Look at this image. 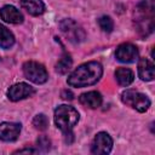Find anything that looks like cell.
<instances>
[{
    "label": "cell",
    "instance_id": "obj_10",
    "mask_svg": "<svg viewBox=\"0 0 155 155\" xmlns=\"http://www.w3.org/2000/svg\"><path fill=\"white\" fill-rule=\"evenodd\" d=\"M21 132V124L2 122L0 124V139L4 142L16 140Z\"/></svg>",
    "mask_w": 155,
    "mask_h": 155
},
{
    "label": "cell",
    "instance_id": "obj_19",
    "mask_svg": "<svg viewBox=\"0 0 155 155\" xmlns=\"http://www.w3.org/2000/svg\"><path fill=\"white\" fill-rule=\"evenodd\" d=\"M98 24L101 27V29L103 31H107V33H110L114 28V23H113V19L108 16H103L98 19Z\"/></svg>",
    "mask_w": 155,
    "mask_h": 155
},
{
    "label": "cell",
    "instance_id": "obj_14",
    "mask_svg": "<svg viewBox=\"0 0 155 155\" xmlns=\"http://www.w3.org/2000/svg\"><path fill=\"white\" fill-rule=\"evenodd\" d=\"M21 6L31 16H40L45 11V5L41 0H21Z\"/></svg>",
    "mask_w": 155,
    "mask_h": 155
},
{
    "label": "cell",
    "instance_id": "obj_22",
    "mask_svg": "<svg viewBox=\"0 0 155 155\" xmlns=\"http://www.w3.org/2000/svg\"><path fill=\"white\" fill-rule=\"evenodd\" d=\"M62 98L63 99H67V101H71L73 98H74V94L71 93V91H69V90H64V91H62Z\"/></svg>",
    "mask_w": 155,
    "mask_h": 155
},
{
    "label": "cell",
    "instance_id": "obj_4",
    "mask_svg": "<svg viewBox=\"0 0 155 155\" xmlns=\"http://www.w3.org/2000/svg\"><path fill=\"white\" fill-rule=\"evenodd\" d=\"M59 29L62 31V34L64 35V38L73 42V44H79L81 41L85 40L86 34L85 30L82 29V27L80 24H78L74 19H63L59 23Z\"/></svg>",
    "mask_w": 155,
    "mask_h": 155
},
{
    "label": "cell",
    "instance_id": "obj_24",
    "mask_svg": "<svg viewBox=\"0 0 155 155\" xmlns=\"http://www.w3.org/2000/svg\"><path fill=\"white\" fill-rule=\"evenodd\" d=\"M148 1H150V2H151V1H153V0H148Z\"/></svg>",
    "mask_w": 155,
    "mask_h": 155
},
{
    "label": "cell",
    "instance_id": "obj_12",
    "mask_svg": "<svg viewBox=\"0 0 155 155\" xmlns=\"http://www.w3.org/2000/svg\"><path fill=\"white\" fill-rule=\"evenodd\" d=\"M79 102L84 107H87V108H91V109H96V108L101 107V104H102V96L97 91L86 92V93H82L79 97Z\"/></svg>",
    "mask_w": 155,
    "mask_h": 155
},
{
    "label": "cell",
    "instance_id": "obj_16",
    "mask_svg": "<svg viewBox=\"0 0 155 155\" xmlns=\"http://www.w3.org/2000/svg\"><path fill=\"white\" fill-rule=\"evenodd\" d=\"M15 44L13 34L2 24H0V46L4 48H10Z\"/></svg>",
    "mask_w": 155,
    "mask_h": 155
},
{
    "label": "cell",
    "instance_id": "obj_18",
    "mask_svg": "<svg viewBox=\"0 0 155 155\" xmlns=\"http://www.w3.org/2000/svg\"><path fill=\"white\" fill-rule=\"evenodd\" d=\"M33 125L39 131H45L47 128V126H48V120L44 114H38L33 119Z\"/></svg>",
    "mask_w": 155,
    "mask_h": 155
},
{
    "label": "cell",
    "instance_id": "obj_5",
    "mask_svg": "<svg viewBox=\"0 0 155 155\" xmlns=\"http://www.w3.org/2000/svg\"><path fill=\"white\" fill-rule=\"evenodd\" d=\"M121 99L126 105H130L131 108L136 109L139 113L147 111L148 108L150 107V99L145 94L133 90H126L125 92H122Z\"/></svg>",
    "mask_w": 155,
    "mask_h": 155
},
{
    "label": "cell",
    "instance_id": "obj_15",
    "mask_svg": "<svg viewBox=\"0 0 155 155\" xmlns=\"http://www.w3.org/2000/svg\"><path fill=\"white\" fill-rule=\"evenodd\" d=\"M115 78H116V81L119 82V85L128 86L133 82L134 75H133L132 70L128 68H117L115 71Z\"/></svg>",
    "mask_w": 155,
    "mask_h": 155
},
{
    "label": "cell",
    "instance_id": "obj_23",
    "mask_svg": "<svg viewBox=\"0 0 155 155\" xmlns=\"http://www.w3.org/2000/svg\"><path fill=\"white\" fill-rule=\"evenodd\" d=\"M36 150H34V149H21V150H18L17 153H19V154H22V153H35Z\"/></svg>",
    "mask_w": 155,
    "mask_h": 155
},
{
    "label": "cell",
    "instance_id": "obj_2",
    "mask_svg": "<svg viewBox=\"0 0 155 155\" xmlns=\"http://www.w3.org/2000/svg\"><path fill=\"white\" fill-rule=\"evenodd\" d=\"M79 121V113L75 108L70 105H58L54 110V124L56 126L62 131H71L73 127Z\"/></svg>",
    "mask_w": 155,
    "mask_h": 155
},
{
    "label": "cell",
    "instance_id": "obj_9",
    "mask_svg": "<svg viewBox=\"0 0 155 155\" xmlns=\"http://www.w3.org/2000/svg\"><path fill=\"white\" fill-rule=\"evenodd\" d=\"M115 56L116 59L122 63H131L138 58V50L132 44H121L117 46Z\"/></svg>",
    "mask_w": 155,
    "mask_h": 155
},
{
    "label": "cell",
    "instance_id": "obj_1",
    "mask_svg": "<svg viewBox=\"0 0 155 155\" xmlns=\"http://www.w3.org/2000/svg\"><path fill=\"white\" fill-rule=\"evenodd\" d=\"M103 74V68L98 62H87L79 65L68 78V84L73 87H86L96 84Z\"/></svg>",
    "mask_w": 155,
    "mask_h": 155
},
{
    "label": "cell",
    "instance_id": "obj_3",
    "mask_svg": "<svg viewBox=\"0 0 155 155\" xmlns=\"http://www.w3.org/2000/svg\"><path fill=\"white\" fill-rule=\"evenodd\" d=\"M136 12H137V16H136L134 21H136L137 30L143 36L149 35L154 29V7H153V5H150L148 2L139 4Z\"/></svg>",
    "mask_w": 155,
    "mask_h": 155
},
{
    "label": "cell",
    "instance_id": "obj_13",
    "mask_svg": "<svg viewBox=\"0 0 155 155\" xmlns=\"http://www.w3.org/2000/svg\"><path fill=\"white\" fill-rule=\"evenodd\" d=\"M138 75L143 81H151L155 76L154 64L147 58H140L138 63Z\"/></svg>",
    "mask_w": 155,
    "mask_h": 155
},
{
    "label": "cell",
    "instance_id": "obj_8",
    "mask_svg": "<svg viewBox=\"0 0 155 155\" xmlns=\"http://www.w3.org/2000/svg\"><path fill=\"white\" fill-rule=\"evenodd\" d=\"M34 92H35V90L30 85H28L25 82H19V84H16L8 88L7 97L10 101L17 102V101L24 99L27 97H30L31 94H34Z\"/></svg>",
    "mask_w": 155,
    "mask_h": 155
},
{
    "label": "cell",
    "instance_id": "obj_11",
    "mask_svg": "<svg viewBox=\"0 0 155 155\" xmlns=\"http://www.w3.org/2000/svg\"><path fill=\"white\" fill-rule=\"evenodd\" d=\"M0 18L5 22L12 23V24H19L23 22V15L19 12V10H17L15 6H11V5H6V6L1 7Z\"/></svg>",
    "mask_w": 155,
    "mask_h": 155
},
{
    "label": "cell",
    "instance_id": "obj_20",
    "mask_svg": "<svg viewBox=\"0 0 155 155\" xmlns=\"http://www.w3.org/2000/svg\"><path fill=\"white\" fill-rule=\"evenodd\" d=\"M38 145H39V148H41L44 151H46V150L50 149L51 140H50L46 136H40V137L38 138Z\"/></svg>",
    "mask_w": 155,
    "mask_h": 155
},
{
    "label": "cell",
    "instance_id": "obj_6",
    "mask_svg": "<svg viewBox=\"0 0 155 155\" xmlns=\"http://www.w3.org/2000/svg\"><path fill=\"white\" fill-rule=\"evenodd\" d=\"M23 74L29 81H31L34 84H44L48 79V74H47L45 67L42 64H40L38 62H33V61L25 62L23 64Z\"/></svg>",
    "mask_w": 155,
    "mask_h": 155
},
{
    "label": "cell",
    "instance_id": "obj_21",
    "mask_svg": "<svg viewBox=\"0 0 155 155\" xmlns=\"http://www.w3.org/2000/svg\"><path fill=\"white\" fill-rule=\"evenodd\" d=\"M64 133V140L67 144H71L73 140H74V136L71 133V131H67V132H63Z\"/></svg>",
    "mask_w": 155,
    "mask_h": 155
},
{
    "label": "cell",
    "instance_id": "obj_17",
    "mask_svg": "<svg viewBox=\"0 0 155 155\" xmlns=\"http://www.w3.org/2000/svg\"><path fill=\"white\" fill-rule=\"evenodd\" d=\"M71 64H73L71 57L65 53V54H63V57L57 62V64H56V70H57L59 74H65V73H68V70L71 68Z\"/></svg>",
    "mask_w": 155,
    "mask_h": 155
},
{
    "label": "cell",
    "instance_id": "obj_7",
    "mask_svg": "<svg viewBox=\"0 0 155 155\" xmlns=\"http://www.w3.org/2000/svg\"><path fill=\"white\" fill-rule=\"evenodd\" d=\"M111 148H113L111 137L107 132H99L96 134V137L93 139L91 151L93 154H97V155H103V154L110 153Z\"/></svg>",
    "mask_w": 155,
    "mask_h": 155
}]
</instances>
